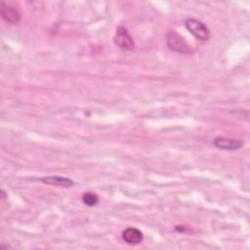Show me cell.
<instances>
[{
  "label": "cell",
  "mask_w": 250,
  "mask_h": 250,
  "mask_svg": "<svg viewBox=\"0 0 250 250\" xmlns=\"http://www.w3.org/2000/svg\"><path fill=\"white\" fill-rule=\"evenodd\" d=\"M166 43L171 50H173L177 53L188 54L192 51L191 47L187 42V40L181 34L177 33L176 31H170L167 33Z\"/></svg>",
  "instance_id": "6da1fadb"
},
{
  "label": "cell",
  "mask_w": 250,
  "mask_h": 250,
  "mask_svg": "<svg viewBox=\"0 0 250 250\" xmlns=\"http://www.w3.org/2000/svg\"><path fill=\"white\" fill-rule=\"evenodd\" d=\"M185 24H186V27L188 28V30L198 40L206 41L209 39L210 31H209L208 27L202 21H200L196 19L189 18V19L186 20Z\"/></svg>",
  "instance_id": "7a4b0ae2"
},
{
  "label": "cell",
  "mask_w": 250,
  "mask_h": 250,
  "mask_svg": "<svg viewBox=\"0 0 250 250\" xmlns=\"http://www.w3.org/2000/svg\"><path fill=\"white\" fill-rule=\"evenodd\" d=\"M114 44L122 50L131 51L135 48L133 37L130 35L128 30L124 26H118L113 38Z\"/></svg>",
  "instance_id": "3957f363"
},
{
  "label": "cell",
  "mask_w": 250,
  "mask_h": 250,
  "mask_svg": "<svg viewBox=\"0 0 250 250\" xmlns=\"http://www.w3.org/2000/svg\"><path fill=\"white\" fill-rule=\"evenodd\" d=\"M214 145L224 150H236L243 146V143L236 139L220 136L214 139Z\"/></svg>",
  "instance_id": "277c9868"
},
{
  "label": "cell",
  "mask_w": 250,
  "mask_h": 250,
  "mask_svg": "<svg viewBox=\"0 0 250 250\" xmlns=\"http://www.w3.org/2000/svg\"><path fill=\"white\" fill-rule=\"evenodd\" d=\"M1 17L2 19L9 22V23H12V24H15V23H18L21 20V15L19 13V11L13 7V6H10L8 4H6L5 2H1Z\"/></svg>",
  "instance_id": "5b68a950"
},
{
  "label": "cell",
  "mask_w": 250,
  "mask_h": 250,
  "mask_svg": "<svg viewBox=\"0 0 250 250\" xmlns=\"http://www.w3.org/2000/svg\"><path fill=\"white\" fill-rule=\"evenodd\" d=\"M143 232L136 228H127L122 231V239L130 245H136L143 241Z\"/></svg>",
  "instance_id": "8992f818"
},
{
  "label": "cell",
  "mask_w": 250,
  "mask_h": 250,
  "mask_svg": "<svg viewBox=\"0 0 250 250\" xmlns=\"http://www.w3.org/2000/svg\"><path fill=\"white\" fill-rule=\"evenodd\" d=\"M41 182L47 185L51 186H58V187H63V188H70L73 186V181L65 178V177H60V176H48L41 179Z\"/></svg>",
  "instance_id": "52a82bcc"
},
{
  "label": "cell",
  "mask_w": 250,
  "mask_h": 250,
  "mask_svg": "<svg viewBox=\"0 0 250 250\" xmlns=\"http://www.w3.org/2000/svg\"><path fill=\"white\" fill-rule=\"evenodd\" d=\"M82 202L87 206H95L99 202V196L94 192H86L82 195Z\"/></svg>",
  "instance_id": "ba28073f"
}]
</instances>
